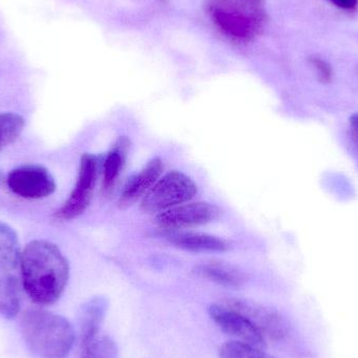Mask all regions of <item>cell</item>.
<instances>
[{
  "mask_svg": "<svg viewBox=\"0 0 358 358\" xmlns=\"http://www.w3.org/2000/svg\"><path fill=\"white\" fill-rule=\"evenodd\" d=\"M19 268L23 288L36 304H54L69 283V261L58 246L46 240L27 244L21 252Z\"/></svg>",
  "mask_w": 358,
  "mask_h": 358,
  "instance_id": "1",
  "label": "cell"
},
{
  "mask_svg": "<svg viewBox=\"0 0 358 358\" xmlns=\"http://www.w3.org/2000/svg\"><path fill=\"white\" fill-rule=\"evenodd\" d=\"M21 332L38 358H67L76 341L75 329L65 317L43 309H29L23 315Z\"/></svg>",
  "mask_w": 358,
  "mask_h": 358,
  "instance_id": "2",
  "label": "cell"
},
{
  "mask_svg": "<svg viewBox=\"0 0 358 358\" xmlns=\"http://www.w3.org/2000/svg\"><path fill=\"white\" fill-rule=\"evenodd\" d=\"M197 194V185L189 176L178 171L164 176L144 196L141 203L143 212L159 214L164 210L187 203Z\"/></svg>",
  "mask_w": 358,
  "mask_h": 358,
  "instance_id": "3",
  "label": "cell"
},
{
  "mask_svg": "<svg viewBox=\"0 0 358 358\" xmlns=\"http://www.w3.org/2000/svg\"><path fill=\"white\" fill-rule=\"evenodd\" d=\"M99 161L96 155L84 153L80 161L79 173L69 199L57 210L55 217L69 221L81 216L90 206L98 178Z\"/></svg>",
  "mask_w": 358,
  "mask_h": 358,
  "instance_id": "4",
  "label": "cell"
},
{
  "mask_svg": "<svg viewBox=\"0 0 358 358\" xmlns=\"http://www.w3.org/2000/svg\"><path fill=\"white\" fill-rule=\"evenodd\" d=\"M6 183L15 195L24 199H42L56 191L54 176L43 166L25 165L12 170Z\"/></svg>",
  "mask_w": 358,
  "mask_h": 358,
  "instance_id": "5",
  "label": "cell"
},
{
  "mask_svg": "<svg viewBox=\"0 0 358 358\" xmlns=\"http://www.w3.org/2000/svg\"><path fill=\"white\" fill-rule=\"evenodd\" d=\"M220 210L208 202H187L159 213L155 223L166 231H176L187 227H199L216 220Z\"/></svg>",
  "mask_w": 358,
  "mask_h": 358,
  "instance_id": "6",
  "label": "cell"
},
{
  "mask_svg": "<svg viewBox=\"0 0 358 358\" xmlns=\"http://www.w3.org/2000/svg\"><path fill=\"white\" fill-rule=\"evenodd\" d=\"M208 313L215 324L234 341L264 350L266 347L264 336L252 322L235 309L220 303L210 305Z\"/></svg>",
  "mask_w": 358,
  "mask_h": 358,
  "instance_id": "7",
  "label": "cell"
},
{
  "mask_svg": "<svg viewBox=\"0 0 358 358\" xmlns=\"http://www.w3.org/2000/svg\"><path fill=\"white\" fill-rule=\"evenodd\" d=\"M221 303L235 309L248 321L252 322L255 327L264 336L265 340H283L288 334V326L285 320L273 309L244 299H225Z\"/></svg>",
  "mask_w": 358,
  "mask_h": 358,
  "instance_id": "8",
  "label": "cell"
},
{
  "mask_svg": "<svg viewBox=\"0 0 358 358\" xmlns=\"http://www.w3.org/2000/svg\"><path fill=\"white\" fill-rule=\"evenodd\" d=\"M212 16L221 31L236 39H250L260 29V22L256 15H248L231 6L229 8L215 6Z\"/></svg>",
  "mask_w": 358,
  "mask_h": 358,
  "instance_id": "9",
  "label": "cell"
},
{
  "mask_svg": "<svg viewBox=\"0 0 358 358\" xmlns=\"http://www.w3.org/2000/svg\"><path fill=\"white\" fill-rule=\"evenodd\" d=\"M164 171V164L161 159L155 157L151 159L145 166L144 169L132 176L128 180L122 192L120 197L119 208H128L134 206L138 199L144 198L149 189L155 185V183L161 178Z\"/></svg>",
  "mask_w": 358,
  "mask_h": 358,
  "instance_id": "10",
  "label": "cell"
},
{
  "mask_svg": "<svg viewBox=\"0 0 358 358\" xmlns=\"http://www.w3.org/2000/svg\"><path fill=\"white\" fill-rule=\"evenodd\" d=\"M166 239L181 250L194 252H225L229 244L224 239L216 236L201 233H182V231H166Z\"/></svg>",
  "mask_w": 358,
  "mask_h": 358,
  "instance_id": "11",
  "label": "cell"
},
{
  "mask_svg": "<svg viewBox=\"0 0 358 358\" xmlns=\"http://www.w3.org/2000/svg\"><path fill=\"white\" fill-rule=\"evenodd\" d=\"M108 305V301L104 296H96L82 307L79 317L81 345L100 336Z\"/></svg>",
  "mask_w": 358,
  "mask_h": 358,
  "instance_id": "12",
  "label": "cell"
},
{
  "mask_svg": "<svg viewBox=\"0 0 358 358\" xmlns=\"http://www.w3.org/2000/svg\"><path fill=\"white\" fill-rule=\"evenodd\" d=\"M195 273L225 287L238 288L243 285L245 277L236 267L221 262H210L198 265Z\"/></svg>",
  "mask_w": 358,
  "mask_h": 358,
  "instance_id": "13",
  "label": "cell"
},
{
  "mask_svg": "<svg viewBox=\"0 0 358 358\" xmlns=\"http://www.w3.org/2000/svg\"><path fill=\"white\" fill-rule=\"evenodd\" d=\"M130 148V140L127 136H121L107 155L104 162V179L103 189L106 193L113 189L127 159Z\"/></svg>",
  "mask_w": 358,
  "mask_h": 358,
  "instance_id": "14",
  "label": "cell"
},
{
  "mask_svg": "<svg viewBox=\"0 0 358 358\" xmlns=\"http://www.w3.org/2000/svg\"><path fill=\"white\" fill-rule=\"evenodd\" d=\"M21 252L14 229L6 223L0 222V264L4 271H13L19 266Z\"/></svg>",
  "mask_w": 358,
  "mask_h": 358,
  "instance_id": "15",
  "label": "cell"
},
{
  "mask_svg": "<svg viewBox=\"0 0 358 358\" xmlns=\"http://www.w3.org/2000/svg\"><path fill=\"white\" fill-rule=\"evenodd\" d=\"M81 358H119V349L109 336H98L81 345Z\"/></svg>",
  "mask_w": 358,
  "mask_h": 358,
  "instance_id": "16",
  "label": "cell"
},
{
  "mask_svg": "<svg viewBox=\"0 0 358 358\" xmlns=\"http://www.w3.org/2000/svg\"><path fill=\"white\" fill-rule=\"evenodd\" d=\"M24 125V119L17 113H0V150L19 138Z\"/></svg>",
  "mask_w": 358,
  "mask_h": 358,
  "instance_id": "17",
  "label": "cell"
},
{
  "mask_svg": "<svg viewBox=\"0 0 358 358\" xmlns=\"http://www.w3.org/2000/svg\"><path fill=\"white\" fill-rule=\"evenodd\" d=\"M220 358H275L264 352L263 349L256 348L237 341H229L221 346Z\"/></svg>",
  "mask_w": 358,
  "mask_h": 358,
  "instance_id": "18",
  "label": "cell"
},
{
  "mask_svg": "<svg viewBox=\"0 0 358 358\" xmlns=\"http://www.w3.org/2000/svg\"><path fill=\"white\" fill-rule=\"evenodd\" d=\"M311 66L317 73V79L324 84L331 83L334 79V69L331 65L319 56H313L309 59Z\"/></svg>",
  "mask_w": 358,
  "mask_h": 358,
  "instance_id": "19",
  "label": "cell"
},
{
  "mask_svg": "<svg viewBox=\"0 0 358 358\" xmlns=\"http://www.w3.org/2000/svg\"><path fill=\"white\" fill-rule=\"evenodd\" d=\"M349 127H350L353 144L355 145L358 151V113L351 115L349 119Z\"/></svg>",
  "mask_w": 358,
  "mask_h": 358,
  "instance_id": "20",
  "label": "cell"
},
{
  "mask_svg": "<svg viewBox=\"0 0 358 358\" xmlns=\"http://www.w3.org/2000/svg\"><path fill=\"white\" fill-rule=\"evenodd\" d=\"M341 10H352L357 8L358 0H328Z\"/></svg>",
  "mask_w": 358,
  "mask_h": 358,
  "instance_id": "21",
  "label": "cell"
}]
</instances>
